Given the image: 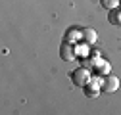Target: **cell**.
Segmentation results:
<instances>
[{"mask_svg":"<svg viewBox=\"0 0 121 115\" xmlns=\"http://www.w3.org/2000/svg\"><path fill=\"white\" fill-rule=\"evenodd\" d=\"M83 38V31H79V29H69V31L65 33V40L71 42V44H75V42H79Z\"/></svg>","mask_w":121,"mask_h":115,"instance_id":"5b68a950","label":"cell"},{"mask_svg":"<svg viewBox=\"0 0 121 115\" xmlns=\"http://www.w3.org/2000/svg\"><path fill=\"white\" fill-rule=\"evenodd\" d=\"M100 4H102L106 10H113V8H119L121 0H100Z\"/></svg>","mask_w":121,"mask_h":115,"instance_id":"ba28073f","label":"cell"},{"mask_svg":"<svg viewBox=\"0 0 121 115\" xmlns=\"http://www.w3.org/2000/svg\"><path fill=\"white\" fill-rule=\"evenodd\" d=\"M96 31H94V29H83V40L86 42V44H94V42H96Z\"/></svg>","mask_w":121,"mask_h":115,"instance_id":"8992f818","label":"cell"},{"mask_svg":"<svg viewBox=\"0 0 121 115\" xmlns=\"http://www.w3.org/2000/svg\"><path fill=\"white\" fill-rule=\"evenodd\" d=\"M119 88V79L117 77H113V75H108L104 81H102V90L104 92H108V94H112V92H115Z\"/></svg>","mask_w":121,"mask_h":115,"instance_id":"3957f363","label":"cell"},{"mask_svg":"<svg viewBox=\"0 0 121 115\" xmlns=\"http://www.w3.org/2000/svg\"><path fill=\"white\" fill-rule=\"evenodd\" d=\"M94 69H96V73H98V75H108V73H110V69H112V65H110V62H106V60H102V58H98Z\"/></svg>","mask_w":121,"mask_h":115,"instance_id":"277c9868","label":"cell"},{"mask_svg":"<svg viewBox=\"0 0 121 115\" xmlns=\"http://www.w3.org/2000/svg\"><path fill=\"white\" fill-rule=\"evenodd\" d=\"M108 19L112 25H121V8H113L108 13Z\"/></svg>","mask_w":121,"mask_h":115,"instance_id":"52a82bcc","label":"cell"},{"mask_svg":"<svg viewBox=\"0 0 121 115\" xmlns=\"http://www.w3.org/2000/svg\"><path fill=\"white\" fill-rule=\"evenodd\" d=\"M75 50H77V56H86V54H88V46H86V44L75 46Z\"/></svg>","mask_w":121,"mask_h":115,"instance_id":"9c48e42d","label":"cell"},{"mask_svg":"<svg viewBox=\"0 0 121 115\" xmlns=\"http://www.w3.org/2000/svg\"><path fill=\"white\" fill-rule=\"evenodd\" d=\"M60 56H62L64 62H73L75 58H77V50H75V46L71 44V42H64L62 46H60Z\"/></svg>","mask_w":121,"mask_h":115,"instance_id":"7a4b0ae2","label":"cell"},{"mask_svg":"<svg viewBox=\"0 0 121 115\" xmlns=\"http://www.w3.org/2000/svg\"><path fill=\"white\" fill-rule=\"evenodd\" d=\"M119 6H121V4H119Z\"/></svg>","mask_w":121,"mask_h":115,"instance_id":"30bf717a","label":"cell"},{"mask_svg":"<svg viewBox=\"0 0 121 115\" xmlns=\"http://www.w3.org/2000/svg\"><path fill=\"white\" fill-rule=\"evenodd\" d=\"M71 79H73V82L77 84V86H83V88H85V86L90 82L92 75H90V69H86V67L81 65V67H77V69L71 73Z\"/></svg>","mask_w":121,"mask_h":115,"instance_id":"6da1fadb","label":"cell"}]
</instances>
